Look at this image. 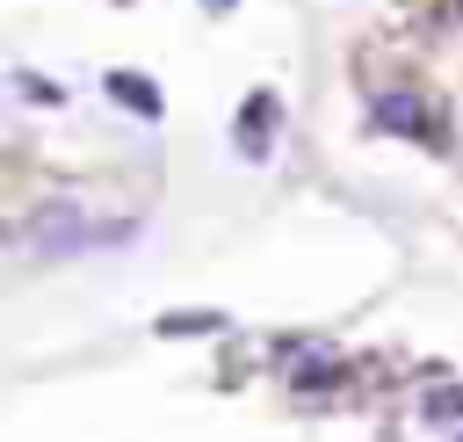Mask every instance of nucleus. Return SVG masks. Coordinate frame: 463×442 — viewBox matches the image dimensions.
Listing matches in <instances>:
<instances>
[{
    "mask_svg": "<svg viewBox=\"0 0 463 442\" xmlns=\"http://www.w3.org/2000/svg\"><path fill=\"white\" fill-rule=\"evenodd\" d=\"M275 355H282V370H289L297 384H333V377H340V355L318 348V341H282Z\"/></svg>",
    "mask_w": 463,
    "mask_h": 442,
    "instance_id": "obj_2",
    "label": "nucleus"
},
{
    "mask_svg": "<svg viewBox=\"0 0 463 442\" xmlns=\"http://www.w3.org/2000/svg\"><path fill=\"white\" fill-rule=\"evenodd\" d=\"M369 116H376V130H405V138H420V130H427V109H420L412 94H376V109H369Z\"/></svg>",
    "mask_w": 463,
    "mask_h": 442,
    "instance_id": "obj_4",
    "label": "nucleus"
},
{
    "mask_svg": "<svg viewBox=\"0 0 463 442\" xmlns=\"http://www.w3.org/2000/svg\"><path fill=\"white\" fill-rule=\"evenodd\" d=\"M116 232H130V225H87L72 203H43V210L29 217V246H36V254H87V246H101V239H116Z\"/></svg>",
    "mask_w": 463,
    "mask_h": 442,
    "instance_id": "obj_1",
    "label": "nucleus"
},
{
    "mask_svg": "<svg viewBox=\"0 0 463 442\" xmlns=\"http://www.w3.org/2000/svg\"><path fill=\"white\" fill-rule=\"evenodd\" d=\"M109 101H123L130 116H159L166 101H159V87L145 80V72H109Z\"/></svg>",
    "mask_w": 463,
    "mask_h": 442,
    "instance_id": "obj_3",
    "label": "nucleus"
},
{
    "mask_svg": "<svg viewBox=\"0 0 463 442\" xmlns=\"http://www.w3.org/2000/svg\"><path fill=\"white\" fill-rule=\"evenodd\" d=\"M22 94H29V101H65V87H43L36 72H22Z\"/></svg>",
    "mask_w": 463,
    "mask_h": 442,
    "instance_id": "obj_8",
    "label": "nucleus"
},
{
    "mask_svg": "<svg viewBox=\"0 0 463 442\" xmlns=\"http://www.w3.org/2000/svg\"><path fill=\"white\" fill-rule=\"evenodd\" d=\"M420 413H427V420H463V384H434V391L420 399Z\"/></svg>",
    "mask_w": 463,
    "mask_h": 442,
    "instance_id": "obj_6",
    "label": "nucleus"
},
{
    "mask_svg": "<svg viewBox=\"0 0 463 442\" xmlns=\"http://www.w3.org/2000/svg\"><path fill=\"white\" fill-rule=\"evenodd\" d=\"M224 326V312H166L159 319V333H217Z\"/></svg>",
    "mask_w": 463,
    "mask_h": 442,
    "instance_id": "obj_7",
    "label": "nucleus"
},
{
    "mask_svg": "<svg viewBox=\"0 0 463 442\" xmlns=\"http://www.w3.org/2000/svg\"><path fill=\"white\" fill-rule=\"evenodd\" d=\"M268 123H275V94H253L246 116H239V152H246V159L268 152Z\"/></svg>",
    "mask_w": 463,
    "mask_h": 442,
    "instance_id": "obj_5",
    "label": "nucleus"
},
{
    "mask_svg": "<svg viewBox=\"0 0 463 442\" xmlns=\"http://www.w3.org/2000/svg\"><path fill=\"white\" fill-rule=\"evenodd\" d=\"M203 7H232V0H203Z\"/></svg>",
    "mask_w": 463,
    "mask_h": 442,
    "instance_id": "obj_9",
    "label": "nucleus"
}]
</instances>
